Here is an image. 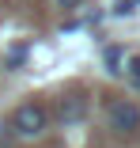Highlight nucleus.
Listing matches in <instances>:
<instances>
[{
  "instance_id": "nucleus-1",
  "label": "nucleus",
  "mask_w": 140,
  "mask_h": 148,
  "mask_svg": "<svg viewBox=\"0 0 140 148\" xmlns=\"http://www.w3.org/2000/svg\"><path fill=\"white\" fill-rule=\"evenodd\" d=\"M12 137H19V140H38V137H46V129H49V110L42 106V103H19L12 114H8V125H4Z\"/></svg>"
},
{
  "instance_id": "nucleus-2",
  "label": "nucleus",
  "mask_w": 140,
  "mask_h": 148,
  "mask_svg": "<svg viewBox=\"0 0 140 148\" xmlns=\"http://www.w3.org/2000/svg\"><path fill=\"white\" fill-rule=\"evenodd\" d=\"M106 125L118 137H136L140 133V106L129 103V99H114L106 106Z\"/></svg>"
},
{
  "instance_id": "nucleus-3",
  "label": "nucleus",
  "mask_w": 140,
  "mask_h": 148,
  "mask_svg": "<svg viewBox=\"0 0 140 148\" xmlns=\"http://www.w3.org/2000/svg\"><path fill=\"white\" fill-rule=\"evenodd\" d=\"M83 118H87V95H83V91H65V95H57V103H53V122H57V125L72 129V125L83 122Z\"/></svg>"
},
{
  "instance_id": "nucleus-4",
  "label": "nucleus",
  "mask_w": 140,
  "mask_h": 148,
  "mask_svg": "<svg viewBox=\"0 0 140 148\" xmlns=\"http://www.w3.org/2000/svg\"><path fill=\"white\" fill-rule=\"evenodd\" d=\"M102 65H106L110 76H121V49H118V46H106V49H102Z\"/></svg>"
},
{
  "instance_id": "nucleus-5",
  "label": "nucleus",
  "mask_w": 140,
  "mask_h": 148,
  "mask_svg": "<svg viewBox=\"0 0 140 148\" xmlns=\"http://www.w3.org/2000/svg\"><path fill=\"white\" fill-rule=\"evenodd\" d=\"M125 76H129V84L133 87H140V57H129V61H125V69H121Z\"/></svg>"
},
{
  "instance_id": "nucleus-6",
  "label": "nucleus",
  "mask_w": 140,
  "mask_h": 148,
  "mask_svg": "<svg viewBox=\"0 0 140 148\" xmlns=\"http://www.w3.org/2000/svg\"><path fill=\"white\" fill-rule=\"evenodd\" d=\"M136 8H140V0H118V4H114V8H110V12H114L118 19H125V15H133Z\"/></svg>"
},
{
  "instance_id": "nucleus-7",
  "label": "nucleus",
  "mask_w": 140,
  "mask_h": 148,
  "mask_svg": "<svg viewBox=\"0 0 140 148\" xmlns=\"http://www.w3.org/2000/svg\"><path fill=\"white\" fill-rule=\"evenodd\" d=\"M23 61H27V46H15V49L8 53V69H19Z\"/></svg>"
},
{
  "instance_id": "nucleus-8",
  "label": "nucleus",
  "mask_w": 140,
  "mask_h": 148,
  "mask_svg": "<svg viewBox=\"0 0 140 148\" xmlns=\"http://www.w3.org/2000/svg\"><path fill=\"white\" fill-rule=\"evenodd\" d=\"M53 4H57V8H65V12H68V8H80V0H53Z\"/></svg>"
}]
</instances>
